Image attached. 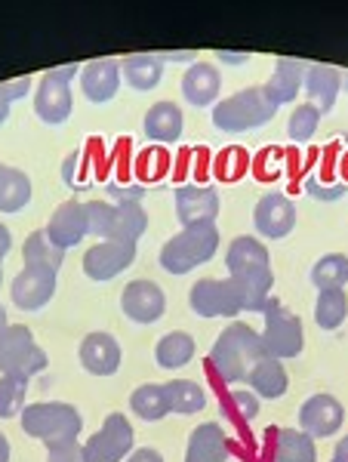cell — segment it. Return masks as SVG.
<instances>
[{
	"instance_id": "cell-1",
	"label": "cell",
	"mask_w": 348,
	"mask_h": 462,
	"mask_svg": "<svg viewBox=\"0 0 348 462\" xmlns=\"http://www.w3.org/2000/svg\"><path fill=\"white\" fill-rule=\"evenodd\" d=\"M228 281L238 290L241 309L250 315H262L265 305L271 302V287H275V272H271V253L256 237H234L225 253Z\"/></svg>"
},
{
	"instance_id": "cell-2",
	"label": "cell",
	"mask_w": 348,
	"mask_h": 462,
	"mask_svg": "<svg viewBox=\"0 0 348 462\" xmlns=\"http://www.w3.org/2000/svg\"><path fill=\"white\" fill-rule=\"evenodd\" d=\"M262 357H265L262 337H259L250 324L232 320V324L216 337V342H213L210 367L222 383L238 385V383H247L250 370H253Z\"/></svg>"
},
{
	"instance_id": "cell-3",
	"label": "cell",
	"mask_w": 348,
	"mask_h": 462,
	"mask_svg": "<svg viewBox=\"0 0 348 462\" xmlns=\"http://www.w3.org/2000/svg\"><path fill=\"white\" fill-rule=\"evenodd\" d=\"M219 250V228L216 222H204V226H188L179 235H173L160 247V268L167 274H191L197 265L210 263Z\"/></svg>"
},
{
	"instance_id": "cell-4",
	"label": "cell",
	"mask_w": 348,
	"mask_h": 462,
	"mask_svg": "<svg viewBox=\"0 0 348 462\" xmlns=\"http://www.w3.org/2000/svg\"><path fill=\"white\" fill-rule=\"evenodd\" d=\"M19 426L28 438H37L43 444H56V441H71L80 435L84 429V416L74 404L65 401H34L22 410Z\"/></svg>"
},
{
	"instance_id": "cell-5",
	"label": "cell",
	"mask_w": 348,
	"mask_h": 462,
	"mask_svg": "<svg viewBox=\"0 0 348 462\" xmlns=\"http://www.w3.org/2000/svg\"><path fill=\"white\" fill-rule=\"evenodd\" d=\"M90 235L99 241H139L148 228V216L139 200H90L87 204Z\"/></svg>"
},
{
	"instance_id": "cell-6",
	"label": "cell",
	"mask_w": 348,
	"mask_h": 462,
	"mask_svg": "<svg viewBox=\"0 0 348 462\" xmlns=\"http://www.w3.org/2000/svg\"><path fill=\"white\" fill-rule=\"evenodd\" d=\"M278 106L269 99L265 87H250L241 93L228 96L225 102H219L213 108V124L222 133H243V130H256V126L269 124L275 117Z\"/></svg>"
},
{
	"instance_id": "cell-7",
	"label": "cell",
	"mask_w": 348,
	"mask_h": 462,
	"mask_svg": "<svg viewBox=\"0 0 348 462\" xmlns=\"http://www.w3.org/2000/svg\"><path fill=\"white\" fill-rule=\"evenodd\" d=\"M47 352L34 342V333L25 324H10L0 330V376H16L32 383L47 370Z\"/></svg>"
},
{
	"instance_id": "cell-8",
	"label": "cell",
	"mask_w": 348,
	"mask_h": 462,
	"mask_svg": "<svg viewBox=\"0 0 348 462\" xmlns=\"http://www.w3.org/2000/svg\"><path fill=\"white\" fill-rule=\"evenodd\" d=\"M265 327H262V346L265 355L278 357V361H293L302 355L306 348V327H302L299 315H293L287 305H280L278 300H271L262 311Z\"/></svg>"
},
{
	"instance_id": "cell-9",
	"label": "cell",
	"mask_w": 348,
	"mask_h": 462,
	"mask_svg": "<svg viewBox=\"0 0 348 462\" xmlns=\"http://www.w3.org/2000/svg\"><path fill=\"white\" fill-rule=\"evenodd\" d=\"M136 450V431L127 413H108L99 431L84 441L87 462H124Z\"/></svg>"
},
{
	"instance_id": "cell-10",
	"label": "cell",
	"mask_w": 348,
	"mask_h": 462,
	"mask_svg": "<svg viewBox=\"0 0 348 462\" xmlns=\"http://www.w3.org/2000/svg\"><path fill=\"white\" fill-rule=\"evenodd\" d=\"M188 309L197 318H234L243 315L238 290L228 278H201L188 290Z\"/></svg>"
},
{
	"instance_id": "cell-11",
	"label": "cell",
	"mask_w": 348,
	"mask_h": 462,
	"mask_svg": "<svg viewBox=\"0 0 348 462\" xmlns=\"http://www.w3.org/2000/svg\"><path fill=\"white\" fill-rule=\"evenodd\" d=\"M136 263V241H99L84 253V274L96 284L114 281Z\"/></svg>"
},
{
	"instance_id": "cell-12",
	"label": "cell",
	"mask_w": 348,
	"mask_h": 462,
	"mask_svg": "<svg viewBox=\"0 0 348 462\" xmlns=\"http://www.w3.org/2000/svg\"><path fill=\"white\" fill-rule=\"evenodd\" d=\"M121 311L124 318L133 320V324H158L167 311V293L160 284L148 278H136L130 281L127 287L121 290Z\"/></svg>"
},
{
	"instance_id": "cell-13",
	"label": "cell",
	"mask_w": 348,
	"mask_h": 462,
	"mask_svg": "<svg viewBox=\"0 0 348 462\" xmlns=\"http://www.w3.org/2000/svg\"><path fill=\"white\" fill-rule=\"evenodd\" d=\"M78 74L74 65H62V69L43 74L41 87L34 96V111L41 115L43 124H65L71 115V93H69V80Z\"/></svg>"
},
{
	"instance_id": "cell-14",
	"label": "cell",
	"mask_w": 348,
	"mask_h": 462,
	"mask_svg": "<svg viewBox=\"0 0 348 462\" xmlns=\"http://www.w3.org/2000/svg\"><path fill=\"white\" fill-rule=\"evenodd\" d=\"M345 426V407L339 398H333L327 392H317L306 404L299 407V429L306 435L317 438H333L339 435V429Z\"/></svg>"
},
{
	"instance_id": "cell-15",
	"label": "cell",
	"mask_w": 348,
	"mask_h": 462,
	"mask_svg": "<svg viewBox=\"0 0 348 462\" xmlns=\"http://www.w3.org/2000/svg\"><path fill=\"white\" fill-rule=\"evenodd\" d=\"M78 357H80V367H84L87 374L105 379V376H114L117 370H121L124 352H121V342L111 337V333L93 330L80 339Z\"/></svg>"
},
{
	"instance_id": "cell-16",
	"label": "cell",
	"mask_w": 348,
	"mask_h": 462,
	"mask_svg": "<svg viewBox=\"0 0 348 462\" xmlns=\"http://www.w3.org/2000/svg\"><path fill=\"white\" fill-rule=\"evenodd\" d=\"M253 226L269 241H280L296 228V204L280 191H269V195L259 198L253 210Z\"/></svg>"
},
{
	"instance_id": "cell-17",
	"label": "cell",
	"mask_w": 348,
	"mask_h": 462,
	"mask_svg": "<svg viewBox=\"0 0 348 462\" xmlns=\"http://www.w3.org/2000/svg\"><path fill=\"white\" fill-rule=\"evenodd\" d=\"M56 287V274L37 272V268H22L10 284V300L22 311H41L53 302Z\"/></svg>"
},
{
	"instance_id": "cell-18",
	"label": "cell",
	"mask_w": 348,
	"mask_h": 462,
	"mask_svg": "<svg viewBox=\"0 0 348 462\" xmlns=\"http://www.w3.org/2000/svg\"><path fill=\"white\" fill-rule=\"evenodd\" d=\"M47 237L56 244V247L69 250L78 247L87 235H90V222H87V204H78V200H65L59 210L50 216L47 222Z\"/></svg>"
},
{
	"instance_id": "cell-19",
	"label": "cell",
	"mask_w": 348,
	"mask_h": 462,
	"mask_svg": "<svg viewBox=\"0 0 348 462\" xmlns=\"http://www.w3.org/2000/svg\"><path fill=\"white\" fill-rule=\"evenodd\" d=\"M176 216H179L182 228L216 222L219 195L213 189H204V185H182V189L176 191Z\"/></svg>"
},
{
	"instance_id": "cell-20",
	"label": "cell",
	"mask_w": 348,
	"mask_h": 462,
	"mask_svg": "<svg viewBox=\"0 0 348 462\" xmlns=\"http://www.w3.org/2000/svg\"><path fill=\"white\" fill-rule=\"evenodd\" d=\"M232 447H228V435L219 422H201L188 435V447H185V462H228Z\"/></svg>"
},
{
	"instance_id": "cell-21",
	"label": "cell",
	"mask_w": 348,
	"mask_h": 462,
	"mask_svg": "<svg viewBox=\"0 0 348 462\" xmlns=\"http://www.w3.org/2000/svg\"><path fill=\"white\" fill-rule=\"evenodd\" d=\"M247 385L259 401H280L287 394V389H290V376H287L284 364H280L278 357L265 355L262 361L250 370Z\"/></svg>"
},
{
	"instance_id": "cell-22",
	"label": "cell",
	"mask_w": 348,
	"mask_h": 462,
	"mask_svg": "<svg viewBox=\"0 0 348 462\" xmlns=\"http://www.w3.org/2000/svg\"><path fill=\"white\" fill-rule=\"evenodd\" d=\"M195 352H197V346H195V337H191V333L169 330L158 339V346H154V361H158L160 370L176 374V370L188 367Z\"/></svg>"
},
{
	"instance_id": "cell-23",
	"label": "cell",
	"mask_w": 348,
	"mask_h": 462,
	"mask_svg": "<svg viewBox=\"0 0 348 462\" xmlns=\"http://www.w3.org/2000/svg\"><path fill=\"white\" fill-rule=\"evenodd\" d=\"M22 259H25V268L59 274V268L65 263V250L50 241L47 231H32L22 244Z\"/></svg>"
},
{
	"instance_id": "cell-24",
	"label": "cell",
	"mask_w": 348,
	"mask_h": 462,
	"mask_svg": "<svg viewBox=\"0 0 348 462\" xmlns=\"http://www.w3.org/2000/svg\"><path fill=\"white\" fill-rule=\"evenodd\" d=\"M271 462H317V444L302 429H278Z\"/></svg>"
},
{
	"instance_id": "cell-25",
	"label": "cell",
	"mask_w": 348,
	"mask_h": 462,
	"mask_svg": "<svg viewBox=\"0 0 348 462\" xmlns=\"http://www.w3.org/2000/svg\"><path fill=\"white\" fill-rule=\"evenodd\" d=\"M219 71L213 69V65H191L188 71H185V78H182V93H185V99L191 102V106H197V108H204V106H210L213 99L219 96Z\"/></svg>"
},
{
	"instance_id": "cell-26",
	"label": "cell",
	"mask_w": 348,
	"mask_h": 462,
	"mask_svg": "<svg viewBox=\"0 0 348 462\" xmlns=\"http://www.w3.org/2000/svg\"><path fill=\"white\" fill-rule=\"evenodd\" d=\"M117 80H121V74H117V65L111 59L90 62L80 74V87H84L90 102H108L117 93Z\"/></svg>"
},
{
	"instance_id": "cell-27",
	"label": "cell",
	"mask_w": 348,
	"mask_h": 462,
	"mask_svg": "<svg viewBox=\"0 0 348 462\" xmlns=\"http://www.w3.org/2000/svg\"><path fill=\"white\" fill-rule=\"evenodd\" d=\"M145 136L154 143H176L182 136V111L173 102H158L145 115Z\"/></svg>"
},
{
	"instance_id": "cell-28",
	"label": "cell",
	"mask_w": 348,
	"mask_h": 462,
	"mask_svg": "<svg viewBox=\"0 0 348 462\" xmlns=\"http://www.w3.org/2000/svg\"><path fill=\"white\" fill-rule=\"evenodd\" d=\"M32 200V179L22 170L0 163V213H22Z\"/></svg>"
},
{
	"instance_id": "cell-29",
	"label": "cell",
	"mask_w": 348,
	"mask_h": 462,
	"mask_svg": "<svg viewBox=\"0 0 348 462\" xmlns=\"http://www.w3.org/2000/svg\"><path fill=\"white\" fill-rule=\"evenodd\" d=\"M130 410L145 422H160L169 416V398H167V385L158 383H145L130 394Z\"/></svg>"
},
{
	"instance_id": "cell-30",
	"label": "cell",
	"mask_w": 348,
	"mask_h": 462,
	"mask_svg": "<svg viewBox=\"0 0 348 462\" xmlns=\"http://www.w3.org/2000/svg\"><path fill=\"white\" fill-rule=\"evenodd\" d=\"M167 398H169V413L176 416H195L206 404V392L195 379H169Z\"/></svg>"
},
{
	"instance_id": "cell-31",
	"label": "cell",
	"mask_w": 348,
	"mask_h": 462,
	"mask_svg": "<svg viewBox=\"0 0 348 462\" xmlns=\"http://www.w3.org/2000/svg\"><path fill=\"white\" fill-rule=\"evenodd\" d=\"M348 318V293L339 290H317L315 300V324L321 330H339Z\"/></svg>"
},
{
	"instance_id": "cell-32",
	"label": "cell",
	"mask_w": 348,
	"mask_h": 462,
	"mask_svg": "<svg viewBox=\"0 0 348 462\" xmlns=\"http://www.w3.org/2000/svg\"><path fill=\"white\" fill-rule=\"evenodd\" d=\"M299 84H302V65L293 62V59H280L275 74H271V80H269V87H265V93H269V99L280 108L296 99Z\"/></svg>"
},
{
	"instance_id": "cell-33",
	"label": "cell",
	"mask_w": 348,
	"mask_h": 462,
	"mask_svg": "<svg viewBox=\"0 0 348 462\" xmlns=\"http://www.w3.org/2000/svg\"><path fill=\"white\" fill-rule=\"evenodd\" d=\"M312 284L317 290H339L348 284V256L345 253H327L312 265Z\"/></svg>"
},
{
	"instance_id": "cell-34",
	"label": "cell",
	"mask_w": 348,
	"mask_h": 462,
	"mask_svg": "<svg viewBox=\"0 0 348 462\" xmlns=\"http://www.w3.org/2000/svg\"><path fill=\"white\" fill-rule=\"evenodd\" d=\"M306 87H308V93H312V99L317 102V108L330 111L339 93V71L330 69V65H312L306 78Z\"/></svg>"
},
{
	"instance_id": "cell-35",
	"label": "cell",
	"mask_w": 348,
	"mask_h": 462,
	"mask_svg": "<svg viewBox=\"0 0 348 462\" xmlns=\"http://www.w3.org/2000/svg\"><path fill=\"white\" fill-rule=\"evenodd\" d=\"M28 407V383L16 376H0V420H16Z\"/></svg>"
},
{
	"instance_id": "cell-36",
	"label": "cell",
	"mask_w": 348,
	"mask_h": 462,
	"mask_svg": "<svg viewBox=\"0 0 348 462\" xmlns=\"http://www.w3.org/2000/svg\"><path fill=\"white\" fill-rule=\"evenodd\" d=\"M160 59L154 56H130L124 62V74H127V84L136 89H151L160 80Z\"/></svg>"
},
{
	"instance_id": "cell-37",
	"label": "cell",
	"mask_w": 348,
	"mask_h": 462,
	"mask_svg": "<svg viewBox=\"0 0 348 462\" xmlns=\"http://www.w3.org/2000/svg\"><path fill=\"white\" fill-rule=\"evenodd\" d=\"M317 124H321V108L317 106H299L290 115V124H287V136L293 139V143H308V139L315 136Z\"/></svg>"
},
{
	"instance_id": "cell-38",
	"label": "cell",
	"mask_w": 348,
	"mask_h": 462,
	"mask_svg": "<svg viewBox=\"0 0 348 462\" xmlns=\"http://www.w3.org/2000/svg\"><path fill=\"white\" fill-rule=\"evenodd\" d=\"M47 462H87L84 444H80L78 438H71V441L47 444Z\"/></svg>"
},
{
	"instance_id": "cell-39",
	"label": "cell",
	"mask_w": 348,
	"mask_h": 462,
	"mask_svg": "<svg viewBox=\"0 0 348 462\" xmlns=\"http://www.w3.org/2000/svg\"><path fill=\"white\" fill-rule=\"evenodd\" d=\"M232 404L238 410L241 420H247V422H253L256 416L262 413V401H259L250 389H232Z\"/></svg>"
},
{
	"instance_id": "cell-40",
	"label": "cell",
	"mask_w": 348,
	"mask_h": 462,
	"mask_svg": "<svg viewBox=\"0 0 348 462\" xmlns=\"http://www.w3.org/2000/svg\"><path fill=\"white\" fill-rule=\"evenodd\" d=\"M28 87H32V80H28V78H16V80H10V84H0V96H4L6 102L19 99V96L28 93Z\"/></svg>"
},
{
	"instance_id": "cell-41",
	"label": "cell",
	"mask_w": 348,
	"mask_h": 462,
	"mask_svg": "<svg viewBox=\"0 0 348 462\" xmlns=\"http://www.w3.org/2000/svg\"><path fill=\"white\" fill-rule=\"evenodd\" d=\"M124 462H164V457H160V450H154V447H139V450H133Z\"/></svg>"
},
{
	"instance_id": "cell-42",
	"label": "cell",
	"mask_w": 348,
	"mask_h": 462,
	"mask_svg": "<svg viewBox=\"0 0 348 462\" xmlns=\"http://www.w3.org/2000/svg\"><path fill=\"white\" fill-rule=\"evenodd\" d=\"M13 250V235H10V228L0 222V263H4V256Z\"/></svg>"
},
{
	"instance_id": "cell-43",
	"label": "cell",
	"mask_w": 348,
	"mask_h": 462,
	"mask_svg": "<svg viewBox=\"0 0 348 462\" xmlns=\"http://www.w3.org/2000/svg\"><path fill=\"white\" fill-rule=\"evenodd\" d=\"M78 154H71V158L69 161H65V170H62V176H65V182H69V185H74V167H78Z\"/></svg>"
},
{
	"instance_id": "cell-44",
	"label": "cell",
	"mask_w": 348,
	"mask_h": 462,
	"mask_svg": "<svg viewBox=\"0 0 348 462\" xmlns=\"http://www.w3.org/2000/svg\"><path fill=\"white\" fill-rule=\"evenodd\" d=\"M10 457H13V447H10V438L0 431V462H10Z\"/></svg>"
},
{
	"instance_id": "cell-45",
	"label": "cell",
	"mask_w": 348,
	"mask_h": 462,
	"mask_svg": "<svg viewBox=\"0 0 348 462\" xmlns=\"http://www.w3.org/2000/svg\"><path fill=\"white\" fill-rule=\"evenodd\" d=\"M333 462H348V438L336 444V450H333Z\"/></svg>"
},
{
	"instance_id": "cell-46",
	"label": "cell",
	"mask_w": 348,
	"mask_h": 462,
	"mask_svg": "<svg viewBox=\"0 0 348 462\" xmlns=\"http://www.w3.org/2000/svg\"><path fill=\"white\" fill-rule=\"evenodd\" d=\"M6 117H10V102H6L4 96H0V124H4Z\"/></svg>"
},
{
	"instance_id": "cell-47",
	"label": "cell",
	"mask_w": 348,
	"mask_h": 462,
	"mask_svg": "<svg viewBox=\"0 0 348 462\" xmlns=\"http://www.w3.org/2000/svg\"><path fill=\"white\" fill-rule=\"evenodd\" d=\"M10 327V318H6V309H4V302H0V330H6Z\"/></svg>"
},
{
	"instance_id": "cell-48",
	"label": "cell",
	"mask_w": 348,
	"mask_h": 462,
	"mask_svg": "<svg viewBox=\"0 0 348 462\" xmlns=\"http://www.w3.org/2000/svg\"><path fill=\"white\" fill-rule=\"evenodd\" d=\"M222 59H225V62H243V59H247V56H234V53H222Z\"/></svg>"
},
{
	"instance_id": "cell-49",
	"label": "cell",
	"mask_w": 348,
	"mask_h": 462,
	"mask_svg": "<svg viewBox=\"0 0 348 462\" xmlns=\"http://www.w3.org/2000/svg\"><path fill=\"white\" fill-rule=\"evenodd\" d=\"M0 284H4V268H0Z\"/></svg>"
}]
</instances>
